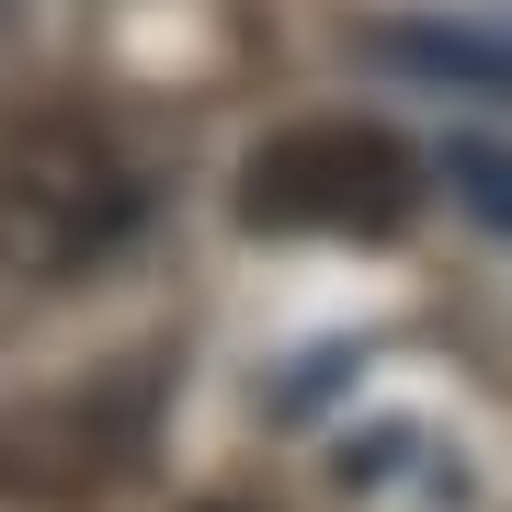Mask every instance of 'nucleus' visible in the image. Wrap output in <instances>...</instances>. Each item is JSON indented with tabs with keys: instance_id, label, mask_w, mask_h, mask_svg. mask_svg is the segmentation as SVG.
<instances>
[{
	"instance_id": "obj_1",
	"label": "nucleus",
	"mask_w": 512,
	"mask_h": 512,
	"mask_svg": "<svg viewBox=\"0 0 512 512\" xmlns=\"http://www.w3.org/2000/svg\"><path fill=\"white\" fill-rule=\"evenodd\" d=\"M148 228V171L103 114H23L0 126V274L80 285Z\"/></svg>"
},
{
	"instance_id": "obj_2",
	"label": "nucleus",
	"mask_w": 512,
	"mask_h": 512,
	"mask_svg": "<svg viewBox=\"0 0 512 512\" xmlns=\"http://www.w3.org/2000/svg\"><path fill=\"white\" fill-rule=\"evenodd\" d=\"M410 205H421V148L365 114L274 126L239 160V217L274 239H399Z\"/></svg>"
},
{
	"instance_id": "obj_3",
	"label": "nucleus",
	"mask_w": 512,
	"mask_h": 512,
	"mask_svg": "<svg viewBox=\"0 0 512 512\" xmlns=\"http://www.w3.org/2000/svg\"><path fill=\"white\" fill-rule=\"evenodd\" d=\"M148 410H160V376L148 365H103V376L46 387V399H12L0 410V501L12 512L103 501L114 478L148 456Z\"/></svg>"
},
{
	"instance_id": "obj_4",
	"label": "nucleus",
	"mask_w": 512,
	"mask_h": 512,
	"mask_svg": "<svg viewBox=\"0 0 512 512\" xmlns=\"http://www.w3.org/2000/svg\"><path fill=\"white\" fill-rule=\"evenodd\" d=\"M194 512H251V501H194Z\"/></svg>"
}]
</instances>
